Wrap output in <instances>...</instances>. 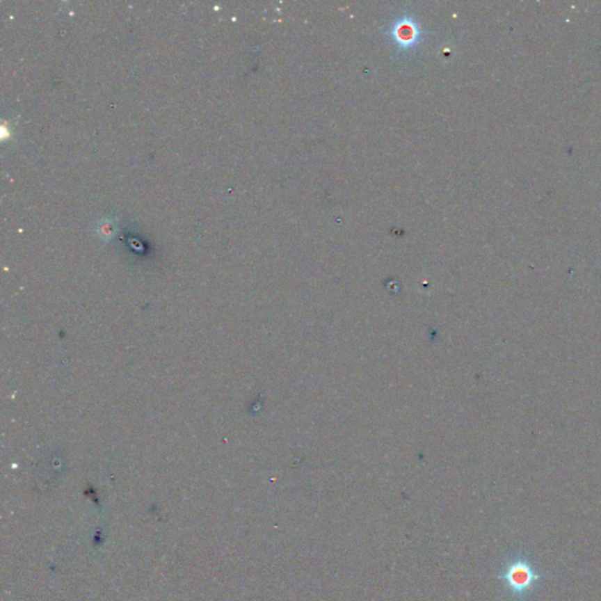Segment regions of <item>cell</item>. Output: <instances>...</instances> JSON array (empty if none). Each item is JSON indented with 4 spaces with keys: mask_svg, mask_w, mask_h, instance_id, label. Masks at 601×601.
<instances>
[{
    "mask_svg": "<svg viewBox=\"0 0 601 601\" xmlns=\"http://www.w3.org/2000/svg\"><path fill=\"white\" fill-rule=\"evenodd\" d=\"M503 578L513 593L524 594L534 587L539 575L525 559H518L507 566Z\"/></svg>",
    "mask_w": 601,
    "mask_h": 601,
    "instance_id": "6da1fadb",
    "label": "cell"
}]
</instances>
